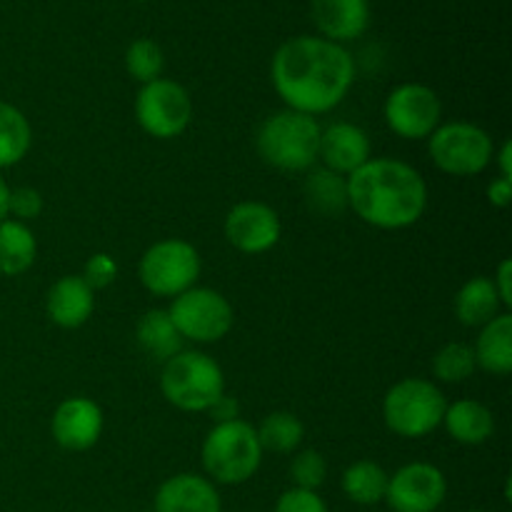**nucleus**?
Returning a JSON list of instances; mask_svg holds the SVG:
<instances>
[{
    "label": "nucleus",
    "mask_w": 512,
    "mask_h": 512,
    "mask_svg": "<svg viewBox=\"0 0 512 512\" xmlns=\"http://www.w3.org/2000/svg\"><path fill=\"white\" fill-rule=\"evenodd\" d=\"M138 345L155 360H170L183 350V338L170 320L168 310H148L135 328Z\"/></svg>",
    "instance_id": "nucleus-23"
},
{
    "label": "nucleus",
    "mask_w": 512,
    "mask_h": 512,
    "mask_svg": "<svg viewBox=\"0 0 512 512\" xmlns=\"http://www.w3.org/2000/svg\"><path fill=\"white\" fill-rule=\"evenodd\" d=\"M93 308V288H90L80 275H65V278H60L58 283L50 288L48 300H45L48 318L53 320L58 328L65 330L80 328V325L88 323V318L93 315Z\"/></svg>",
    "instance_id": "nucleus-18"
},
{
    "label": "nucleus",
    "mask_w": 512,
    "mask_h": 512,
    "mask_svg": "<svg viewBox=\"0 0 512 512\" xmlns=\"http://www.w3.org/2000/svg\"><path fill=\"white\" fill-rule=\"evenodd\" d=\"M223 230L235 250L245 255H260L278 245L283 225L270 205L260 200H245L225 215Z\"/></svg>",
    "instance_id": "nucleus-13"
},
{
    "label": "nucleus",
    "mask_w": 512,
    "mask_h": 512,
    "mask_svg": "<svg viewBox=\"0 0 512 512\" xmlns=\"http://www.w3.org/2000/svg\"><path fill=\"white\" fill-rule=\"evenodd\" d=\"M385 123L398 138L425 140L435 133L443 118L438 93L423 83H403L385 100Z\"/></svg>",
    "instance_id": "nucleus-11"
},
{
    "label": "nucleus",
    "mask_w": 512,
    "mask_h": 512,
    "mask_svg": "<svg viewBox=\"0 0 512 512\" xmlns=\"http://www.w3.org/2000/svg\"><path fill=\"white\" fill-rule=\"evenodd\" d=\"M320 130L323 128L313 115L285 108L260 125L255 145L260 158L273 168L283 173H303L318 160Z\"/></svg>",
    "instance_id": "nucleus-3"
},
{
    "label": "nucleus",
    "mask_w": 512,
    "mask_h": 512,
    "mask_svg": "<svg viewBox=\"0 0 512 512\" xmlns=\"http://www.w3.org/2000/svg\"><path fill=\"white\" fill-rule=\"evenodd\" d=\"M275 512H328V505L313 490L290 488L278 498Z\"/></svg>",
    "instance_id": "nucleus-33"
},
{
    "label": "nucleus",
    "mask_w": 512,
    "mask_h": 512,
    "mask_svg": "<svg viewBox=\"0 0 512 512\" xmlns=\"http://www.w3.org/2000/svg\"><path fill=\"white\" fill-rule=\"evenodd\" d=\"M498 165H500V178L512 180V143L510 140H505L503 148H500Z\"/></svg>",
    "instance_id": "nucleus-37"
},
{
    "label": "nucleus",
    "mask_w": 512,
    "mask_h": 512,
    "mask_svg": "<svg viewBox=\"0 0 512 512\" xmlns=\"http://www.w3.org/2000/svg\"><path fill=\"white\" fill-rule=\"evenodd\" d=\"M475 353L465 343H448L433 358V373L440 383H463L475 373Z\"/></svg>",
    "instance_id": "nucleus-29"
},
{
    "label": "nucleus",
    "mask_w": 512,
    "mask_h": 512,
    "mask_svg": "<svg viewBox=\"0 0 512 512\" xmlns=\"http://www.w3.org/2000/svg\"><path fill=\"white\" fill-rule=\"evenodd\" d=\"M80 278L93 288V293L95 290H103L118 278V263H115L108 253H95L93 258H88Z\"/></svg>",
    "instance_id": "nucleus-32"
},
{
    "label": "nucleus",
    "mask_w": 512,
    "mask_h": 512,
    "mask_svg": "<svg viewBox=\"0 0 512 512\" xmlns=\"http://www.w3.org/2000/svg\"><path fill=\"white\" fill-rule=\"evenodd\" d=\"M165 400L185 413H208L215 400L225 395V375L210 355L200 350H180L165 360L160 375Z\"/></svg>",
    "instance_id": "nucleus-4"
},
{
    "label": "nucleus",
    "mask_w": 512,
    "mask_h": 512,
    "mask_svg": "<svg viewBox=\"0 0 512 512\" xmlns=\"http://www.w3.org/2000/svg\"><path fill=\"white\" fill-rule=\"evenodd\" d=\"M203 468L215 483L240 485L248 483L263 463L258 433L245 420L218 423L203 443Z\"/></svg>",
    "instance_id": "nucleus-5"
},
{
    "label": "nucleus",
    "mask_w": 512,
    "mask_h": 512,
    "mask_svg": "<svg viewBox=\"0 0 512 512\" xmlns=\"http://www.w3.org/2000/svg\"><path fill=\"white\" fill-rule=\"evenodd\" d=\"M318 160L333 173L348 178L370 160V138L360 125L333 123L320 130Z\"/></svg>",
    "instance_id": "nucleus-15"
},
{
    "label": "nucleus",
    "mask_w": 512,
    "mask_h": 512,
    "mask_svg": "<svg viewBox=\"0 0 512 512\" xmlns=\"http://www.w3.org/2000/svg\"><path fill=\"white\" fill-rule=\"evenodd\" d=\"M390 475L373 460H358L343 473V493L358 505H375L385 500Z\"/></svg>",
    "instance_id": "nucleus-26"
},
{
    "label": "nucleus",
    "mask_w": 512,
    "mask_h": 512,
    "mask_svg": "<svg viewBox=\"0 0 512 512\" xmlns=\"http://www.w3.org/2000/svg\"><path fill=\"white\" fill-rule=\"evenodd\" d=\"M475 363L490 375H508L512 370V315L500 313L498 318L483 325L480 338L473 348Z\"/></svg>",
    "instance_id": "nucleus-20"
},
{
    "label": "nucleus",
    "mask_w": 512,
    "mask_h": 512,
    "mask_svg": "<svg viewBox=\"0 0 512 512\" xmlns=\"http://www.w3.org/2000/svg\"><path fill=\"white\" fill-rule=\"evenodd\" d=\"M493 285H495V293H498L500 303H503L505 308H510L512 305V260L510 258H505L503 263L498 265V273H495Z\"/></svg>",
    "instance_id": "nucleus-34"
},
{
    "label": "nucleus",
    "mask_w": 512,
    "mask_h": 512,
    "mask_svg": "<svg viewBox=\"0 0 512 512\" xmlns=\"http://www.w3.org/2000/svg\"><path fill=\"white\" fill-rule=\"evenodd\" d=\"M428 153L443 173L470 178V175L483 173L490 165L493 140L480 125L455 120V123L435 128V133L428 138Z\"/></svg>",
    "instance_id": "nucleus-8"
},
{
    "label": "nucleus",
    "mask_w": 512,
    "mask_h": 512,
    "mask_svg": "<svg viewBox=\"0 0 512 512\" xmlns=\"http://www.w3.org/2000/svg\"><path fill=\"white\" fill-rule=\"evenodd\" d=\"M143 512H155V510H143Z\"/></svg>",
    "instance_id": "nucleus-40"
},
{
    "label": "nucleus",
    "mask_w": 512,
    "mask_h": 512,
    "mask_svg": "<svg viewBox=\"0 0 512 512\" xmlns=\"http://www.w3.org/2000/svg\"><path fill=\"white\" fill-rule=\"evenodd\" d=\"M43 213V195L35 188H15L10 190L8 200V215H13V220H20V223H28V220H35Z\"/></svg>",
    "instance_id": "nucleus-31"
},
{
    "label": "nucleus",
    "mask_w": 512,
    "mask_h": 512,
    "mask_svg": "<svg viewBox=\"0 0 512 512\" xmlns=\"http://www.w3.org/2000/svg\"><path fill=\"white\" fill-rule=\"evenodd\" d=\"M220 495L208 478L180 473L165 480L155 493V512H220Z\"/></svg>",
    "instance_id": "nucleus-17"
},
{
    "label": "nucleus",
    "mask_w": 512,
    "mask_h": 512,
    "mask_svg": "<svg viewBox=\"0 0 512 512\" xmlns=\"http://www.w3.org/2000/svg\"><path fill=\"white\" fill-rule=\"evenodd\" d=\"M470 512H485V510H470Z\"/></svg>",
    "instance_id": "nucleus-39"
},
{
    "label": "nucleus",
    "mask_w": 512,
    "mask_h": 512,
    "mask_svg": "<svg viewBox=\"0 0 512 512\" xmlns=\"http://www.w3.org/2000/svg\"><path fill=\"white\" fill-rule=\"evenodd\" d=\"M135 3H143V0H135Z\"/></svg>",
    "instance_id": "nucleus-41"
},
{
    "label": "nucleus",
    "mask_w": 512,
    "mask_h": 512,
    "mask_svg": "<svg viewBox=\"0 0 512 512\" xmlns=\"http://www.w3.org/2000/svg\"><path fill=\"white\" fill-rule=\"evenodd\" d=\"M50 430L60 448L70 453H83L100 440L103 410L90 398H68L55 410Z\"/></svg>",
    "instance_id": "nucleus-14"
},
{
    "label": "nucleus",
    "mask_w": 512,
    "mask_h": 512,
    "mask_svg": "<svg viewBox=\"0 0 512 512\" xmlns=\"http://www.w3.org/2000/svg\"><path fill=\"white\" fill-rule=\"evenodd\" d=\"M303 193L310 210H315L318 215H325V218L340 215L348 208V183H345L343 175L333 173L328 168L313 170L305 178Z\"/></svg>",
    "instance_id": "nucleus-24"
},
{
    "label": "nucleus",
    "mask_w": 512,
    "mask_h": 512,
    "mask_svg": "<svg viewBox=\"0 0 512 512\" xmlns=\"http://www.w3.org/2000/svg\"><path fill=\"white\" fill-rule=\"evenodd\" d=\"M348 183V208L380 230H403L418 223L428 208V185L413 168L395 158H370Z\"/></svg>",
    "instance_id": "nucleus-2"
},
{
    "label": "nucleus",
    "mask_w": 512,
    "mask_h": 512,
    "mask_svg": "<svg viewBox=\"0 0 512 512\" xmlns=\"http://www.w3.org/2000/svg\"><path fill=\"white\" fill-rule=\"evenodd\" d=\"M8 200H10V188L3 180V175H0V223L8 218Z\"/></svg>",
    "instance_id": "nucleus-38"
},
{
    "label": "nucleus",
    "mask_w": 512,
    "mask_h": 512,
    "mask_svg": "<svg viewBox=\"0 0 512 512\" xmlns=\"http://www.w3.org/2000/svg\"><path fill=\"white\" fill-rule=\"evenodd\" d=\"M270 78L288 110L315 118L343 103L353 88L355 63L340 43L298 35L275 50Z\"/></svg>",
    "instance_id": "nucleus-1"
},
{
    "label": "nucleus",
    "mask_w": 512,
    "mask_h": 512,
    "mask_svg": "<svg viewBox=\"0 0 512 512\" xmlns=\"http://www.w3.org/2000/svg\"><path fill=\"white\" fill-rule=\"evenodd\" d=\"M443 390L423 378H405L388 390L383 400V418L388 430L408 440H420L443 425Z\"/></svg>",
    "instance_id": "nucleus-6"
},
{
    "label": "nucleus",
    "mask_w": 512,
    "mask_h": 512,
    "mask_svg": "<svg viewBox=\"0 0 512 512\" xmlns=\"http://www.w3.org/2000/svg\"><path fill=\"white\" fill-rule=\"evenodd\" d=\"M200 253L180 238H165L150 245L140 258V283L158 298H178L195 288L200 278Z\"/></svg>",
    "instance_id": "nucleus-7"
},
{
    "label": "nucleus",
    "mask_w": 512,
    "mask_h": 512,
    "mask_svg": "<svg viewBox=\"0 0 512 512\" xmlns=\"http://www.w3.org/2000/svg\"><path fill=\"white\" fill-rule=\"evenodd\" d=\"M310 15L320 30V38L348 43L368 30V0H310Z\"/></svg>",
    "instance_id": "nucleus-16"
},
{
    "label": "nucleus",
    "mask_w": 512,
    "mask_h": 512,
    "mask_svg": "<svg viewBox=\"0 0 512 512\" xmlns=\"http://www.w3.org/2000/svg\"><path fill=\"white\" fill-rule=\"evenodd\" d=\"M180 338L193 343H218L233 328V305L210 288H190L173 298L168 310Z\"/></svg>",
    "instance_id": "nucleus-9"
},
{
    "label": "nucleus",
    "mask_w": 512,
    "mask_h": 512,
    "mask_svg": "<svg viewBox=\"0 0 512 512\" xmlns=\"http://www.w3.org/2000/svg\"><path fill=\"white\" fill-rule=\"evenodd\" d=\"M512 198V180L495 178L493 183L488 185V200L495 205V208H508Z\"/></svg>",
    "instance_id": "nucleus-36"
},
{
    "label": "nucleus",
    "mask_w": 512,
    "mask_h": 512,
    "mask_svg": "<svg viewBox=\"0 0 512 512\" xmlns=\"http://www.w3.org/2000/svg\"><path fill=\"white\" fill-rule=\"evenodd\" d=\"M38 243H35L33 230L25 223L13 218H5L0 223V275H23L33 268Z\"/></svg>",
    "instance_id": "nucleus-22"
},
{
    "label": "nucleus",
    "mask_w": 512,
    "mask_h": 512,
    "mask_svg": "<svg viewBox=\"0 0 512 512\" xmlns=\"http://www.w3.org/2000/svg\"><path fill=\"white\" fill-rule=\"evenodd\" d=\"M33 130L15 105L0 100V168H13L28 155Z\"/></svg>",
    "instance_id": "nucleus-25"
},
{
    "label": "nucleus",
    "mask_w": 512,
    "mask_h": 512,
    "mask_svg": "<svg viewBox=\"0 0 512 512\" xmlns=\"http://www.w3.org/2000/svg\"><path fill=\"white\" fill-rule=\"evenodd\" d=\"M213 415L215 425L218 423H230V420H238L240 418V405L235 398H228V395H220L218 400L213 403V408L208 410Z\"/></svg>",
    "instance_id": "nucleus-35"
},
{
    "label": "nucleus",
    "mask_w": 512,
    "mask_h": 512,
    "mask_svg": "<svg viewBox=\"0 0 512 512\" xmlns=\"http://www.w3.org/2000/svg\"><path fill=\"white\" fill-rule=\"evenodd\" d=\"M165 68V55L160 50V45L150 38L133 40L125 50V70H128L130 78H135L138 83H153L160 78Z\"/></svg>",
    "instance_id": "nucleus-28"
},
{
    "label": "nucleus",
    "mask_w": 512,
    "mask_h": 512,
    "mask_svg": "<svg viewBox=\"0 0 512 512\" xmlns=\"http://www.w3.org/2000/svg\"><path fill=\"white\" fill-rule=\"evenodd\" d=\"M328 478V463L318 450H305V453L295 455L293 465H290V480L298 490H318Z\"/></svg>",
    "instance_id": "nucleus-30"
},
{
    "label": "nucleus",
    "mask_w": 512,
    "mask_h": 512,
    "mask_svg": "<svg viewBox=\"0 0 512 512\" xmlns=\"http://www.w3.org/2000/svg\"><path fill=\"white\" fill-rule=\"evenodd\" d=\"M448 495L443 470L430 463L403 465L388 478L385 503L395 512H435Z\"/></svg>",
    "instance_id": "nucleus-12"
},
{
    "label": "nucleus",
    "mask_w": 512,
    "mask_h": 512,
    "mask_svg": "<svg viewBox=\"0 0 512 512\" xmlns=\"http://www.w3.org/2000/svg\"><path fill=\"white\" fill-rule=\"evenodd\" d=\"M135 118L140 128L153 138H178L193 120V100L180 83L158 78L140 88L135 98Z\"/></svg>",
    "instance_id": "nucleus-10"
},
{
    "label": "nucleus",
    "mask_w": 512,
    "mask_h": 512,
    "mask_svg": "<svg viewBox=\"0 0 512 512\" xmlns=\"http://www.w3.org/2000/svg\"><path fill=\"white\" fill-rule=\"evenodd\" d=\"M260 440V448L270 450V453H293L305 438V428L300 423L298 415L293 413H270L268 418L260 423V428L255 430Z\"/></svg>",
    "instance_id": "nucleus-27"
},
{
    "label": "nucleus",
    "mask_w": 512,
    "mask_h": 512,
    "mask_svg": "<svg viewBox=\"0 0 512 512\" xmlns=\"http://www.w3.org/2000/svg\"><path fill=\"white\" fill-rule=\"evenodd\" d=\"M443 425L450 438L460 445H483L493 438L495 420L488 405L478 400H458L448 405L443 415Z\"/></svg>",
    "instance_id": "nucleus-19"
},
{
    "label": "nucleus",
    "mask_w": 512,
    "mask_h": 512,
    "mask_svg": "<svg viewBox=\"0 0 512 512\" xmlns=\"http://www.w3.org/2000/svg\"><path fill=\"white\" fill-rule=\"evenodd\" d=\"M500 308H503V303L495 293L493 280L485 278V275L470 278L455 295V315L465 328H483L490 320L498 318Z\"/></svg>",
    "instance_id": "nucleus-21"
}]
</instances>
